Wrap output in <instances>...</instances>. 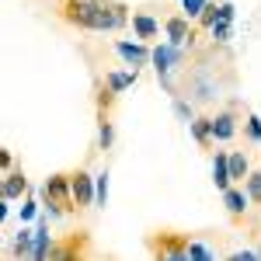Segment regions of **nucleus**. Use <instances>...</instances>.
<instances>
[{
	"instance_id": "f257e3e1",
	"label": "nucleus",
	"mask_w": 261,
	"mask_h": 261,
	"mask_svg": "<svg viewBox=\"0 0 261 261\" xmlns=\"http://www.w3.org/2000/svg\"><path fill=\"white\" fill-rule=\"evenodd\" d=\"M60 18L73 28H84V32H115L133 21L125 14V7L115 0H63Z\"/></svg>"
},
{
	"instance_id": "393cba45",
	"label": "nucleus",
	"mask_w": 261,
	"mask_h": 261,
	"mask_svg": "<svg viewBox=\"0 0 261 261\" xmlns=\"http://www.w3.org/2000/svg\"><path fill=\"white\" fill-rule=\"evenodd\" d=\"M185 7V18H202V11L209 7V0H181Z\"/></svg>"
},
{
	"instance_id": "bb28decb",
	"label": "nucleus",
	"mask_w": 261,
	"mask_h": 261,
	"mask_svg": "<svg viewBox=\"0 0 261 261\" xmlns=\"http://www.w3.org/2000/svg\"><path fill=\"white\" fill-rule=\"evenodd\" d=\"M35 216H39V202H35V199H28L24 205H21V223L35 220Z\"/></svg>"
},
{
	"instance_id": "aec40b11",
	"label": "nucleus",
	"mask_w": 261,
	"mask_h": 261,
	"mask_svg": "<svg viewBox=\"0 0 261 261\" xmlns=\"http://www.w3.org/2000/svg\"><path fill=\"white\" fill-rule=\"evenodd\" d=\"M94 205L98 209L108 205V171H101L98 178H94Z\"/></svg>"
},
{
	"instance_id": "cd10ccee",
	"label": "nucleus",
	"mask_w": 261,
	"mask_h": 261,
	"mask_svg": "<svg viewBox=\"0 0 261 261\" xmlns=\"http://www.w3.org/2000/svg\"><path fill=\"white\" fill-rule=\"evenodd\" d=\"M216 18H220V7H216V4H209V7H205V11H202V24H205V28H213V24H216Z\"/></svg>"
},
{
	"instance_id": "1a4fd4ad",
	"label": "nucleus",
	"mask_w": 261,
	"mask_h": 261,
	"mask_svg": "<svg viewBox=\"0 0 261 261\" xmlns=\"http://www.w3.org/2000/svg\"><path fill=\"white\" fill-rule=\"evenodd\" d=\"M53 237H49V213L39 216V226H35V247H32V258L28 261H49V251H53Z\"/></svg>"
},
{
	"instance_id": "a878e982",
	"label": "nucleus",
	"mask_w": 261,
	"mask_h": 261,
	"mask_svg": "<svg viewBox=\"0 0 261 261\" xmlns=\"http://www.w3.org/2000/svg\"><path fill=\"white\" fill-rule=\"evenodd\" d=\"M174 115H178L181 122H188V125L195 122V112H192V105H188L185 98H174Z\"/></svg>"
},
{
	"instance_id": "a211bd4d",
	"label": "nucleus",
	"mask_w": 261,
	"mask_h": 261,
	"mask_svg": "<svg viewBox=\"0 0 261 261\" xmlns=\"http://www.w3.org/2000/svg\"><path fill=\"white\" fill-rule=\"evenodd\" d=\"M188 129H192V136H195L199 146H209L213 143V119H195Z\"/></svg>"
},
{
	"instance_id": "f3484780",
	"label": "nucleus",
	"mask_w": 261,
	"mask_h": 261,
	"mask_svg": "<svg viewBox=\"0 0 261 261\" xmlns=\"http://www.w3.org/2000/svg\"><path fill=\"white\" fill-rule=\"evenodd\" d=\"M32 247H35V230H28V226H21L18 233H14V258H32Z\"/></svg>"
},
{
	"instance_id": "dca6fc26",
	"label": "nucleus",
	"mask_w": 261,
	"mask_h": 261,
	"mask_svg": "<svg viewBox=\"0 0 261 261\" xmlns=\"http://www.w3.org/2000/svg\"><path fill=\"white\" fill-rule=\"evenodd\" d=\"M247 192H244V188H226V192H223V205H226V213H230V216H244V213H247Z\"/></svg>"
},
{
	"instance_id": "7c9ffc66",
	"label": "nucleus",
	"mask_w": 261,
	"mask_h": 261,
	"mask_svg": "<svg viewBox=\"0 0 261 261\" xmlns=\"http://www.w3.org/2000/svg\"><path fill=\"white\" fill-rule=\"evenodd\" d=\"M14 261H24V258H14Z\"/></svg>"
},
{
	"instance_id": "9b49d317",
	"label": "nucleus",
	"mask_w": 261,
	"mask_h": 261,
	"mask_svg": "<svg viewBox=\"0 0 261 261\" xmlns=\"http://www.w3.org/2000/svg\"><path fill=\"white\" fill-rule=\"evenodd\" d=\"M213 185H216V192H226V188H233V178H230V153H216L213 157Z\"/></svg>"
},
{
	"instance_id": "20e7f679",
	"label": "nucleus",
	"mask_w": 261,
	"mask_h": 261,
	"mask_svg": "<svg viewBox=\"0 0 261 261\" xmlns=\"http://www.w3.org/2000/svg\"><path fill=\"white\" fill-rule=\"evenodd\" d=\"M153 70H157V77H171V70L185 63V49L178 45H171V42H161L157 49H153Z\"/></svg>"
},
{
	"instance_id": "39448f33",
	"label": "nucleus",
	"mask_w": 261,
	"mask_h": 261,
	"mask_svg": "<svg viewBox=\"0 0 261 261\" xmlns=\"http://www.w3.org/2000/svg\"><path fill=\"white\" fill-rule=\"evenodd\" d=\"M115 53H119L122 60H125V66L129 70H140V66H146V63L153 60V53L143 45V42H125V39H115Z\"/></svg>"
},
{
	"instance_id": "4468645a",
	"label": "nucleus",
	"mask_w": 261,
	"mask_h": 261,
	"mask_svg": "<svg viewBox=\"0 0 261 261\" xmlns=\"http://www.w3.org/2000/svg\"><path fill=\"white\" fill-rule=\"evenodd\" d=\"M230 21H233V4H220V18L209 28L213 42H230Z\"/></svg>"
},
{
	"instance_id": "4be33fe9",
	"label": "nucleus",
	"mask_w": 261,
	"mask_h": 261,
	"mask_svg": "<svg viewBox=\"0 0 261 261\" xmlns=\"http://www.w3.org/2000/svg\"><path fill=\"white\" fill-rule=\"evenodd\" d=\"M98 143H101V150H108L115 143V125L108 119H101V125H98Z\"/></svg>"
},
{
	"instance_id": "412c9836",
	"label": "nucleus",
	"mask_w": 261,
	"mask_h": 261,
	"mask_svg": "<svg viewBox=\"0 0 261 261\" xmlns=\"http://www.w3.org/2000/svg\"><path fill=\"white\" fill-rule=\"evenodd\" d=\"M244 192H247V199H251V202H258V205H261V174H258V171H251V174L244 178Z\"/></svg>"
},
{
	"instance_id": "c756f323",
	"label": "nucleus",
	"mask_w": 261,
	"mask_h": 261,
	"mask_svg": "<svg viewBox=\"0 0 261 261\" xmlns=\"http://www.w3.org/2000/svg\"><path fill=\"white\" fill-rule=\"evenodd\" d=\"M0 167H4V174H11V150H0Z\"/></svg>"
},
{
	"instance_id": "5701e85b",
	"label": "nucleus",
	"mask_w": 261,
	"mask_h": 261,
	"mask_svg": "<svg viewBox=\"0 0 261 261\" xmlns=\"http://www.w3.org/2000/svg\"><path fill=\"white\" fill-rule=\"evenodd\" d=\"M188 258H192V261H216V258H213V251H209L202 241H192V244H188Z\"/></svg>"
},
{
	"instance_id": "ddd939ff",
	"label": "nucleus",
	"mask_w": 261,
	"mask_h": 261,
	"mask_svg": "<svg viewBox=\"0 0 261 261\" xmlns=\"http://www.w3.org/2000/svg\"><path fill=\"white\" fill-rule=\"evenodd\" d=\"M136 81H140V70H112V73L105 77V87H108L112 94H122V91H129Z\"/></svg>"
},
{
	"instance_id": "6ab92c4d",
	"label": "nucleus",
	"mask_w": 261,
	"mask_h": 261,
	"mask_svg": "<svg viewBox=\"0 0 261 261\" xmlns=\"http://www.w3.org/2000/svg\"><path fill=\"white\" fill-rule=\"evenodd\" d=\"M247 174H251L247 157H244V153H230V178H233V181H244Z\"/></svg>"
},
{
	"instance_id": "b1692460",
	"label": "nucleus",
	"mask_w": 261,
	"mask_h": 261,
	"mask_svg": "<svg viewBox=\"0 0 261 261\" xmlns=\"http://www.w3.org/2000/svg\"><path fill=\"white\" fill-rule=\"evenodd\" d=\"M244 133H247V140H251V143H261V119L254 115V112L247 115V122H244Z\"/></svg>"
},
{
	"instance_id": "7ed1b4c3",
	"label": "nucleus",
	"mask_w": 261,
	"mask_h": 261,
	"mask_svg": "<svg viewBox=\"0 0 261 261\" xmlns=\"http://www.w3.org/2000/svg\"><path fill=\"white\" fill-rule=\"evenodd\" d=\"M150 251H153V261H192L188 258V237L185 233H174V230H157L150 237Z\"/></svg>"
},
{
	"instance_id": "f8f14e48",
	"label": "nucleus",
	"mask_w": 261,
	"mask_h": 261,
	"mask_svg": "<svg viewBox=\"0 0 261 261\" xmlns=\"http://www.w3.org/2000/svg\"><path fill=\"white\" fill-rule=\"evenodd\" d=\"M28 192V178L21 174V171H11V174H4V181H0V199H21Z\"/></svg>"
},
{
	"instance_id": "0eeeda50",
	"label": "nucleus",
	"mask_w": 261,
	"mask_h": 261,
	"mask_svg": "<svg viewBox=\"0 0 261 261\" xmlns=\"http://www.w3.org/2000/svg\"><path fill=\"white\" fill-rule=\"evenodd\" d=\"M70 185H73V205H77V209L94 205V178H91L87 171H73V174H70Z\"/></svg>"
},
{
	"instance_id": "6e6552de",
	"label": "nucleus",
	"mask_w": 261,
	"mask_h": 261,
	"mask_svg": "<svg viewBox=\"0 0 261 261\" xmlns=\"http://www.w3.org/2000/svg\"><path fill=\"white\" fill-rule=\"evenodd\" d=\"M84 244H87L84 233H73V237H66V241H56V244H53V251H49V261H84L81 258Z\"/></svg>"
},
{
	"instance_id": "9d476101",
	"label": "nucleus",
	"mask_w": 261,
	"mask_h": 261,
	"mask_svg": "<svg viewBox=\"0 0 261 261\" xmlns=\"http://www.w3.org/2000/svg\"><path fill=\"white\" fill-rule=\"evenodd\" d=\"M233 133H237V119H233V112H216V115H213V143L233 140Z\"/></svg>"
},
{
	"instance_id": "f03ea898",
	"label": "nucleus",
	"mask_w": 261,
	"mask_h": 261,
	"mask_svg": "<svg viewBox=\"0 0 261 261\" xmlns=\"http://www.w3.org/2000/svg\"><path fill=\"white\" fill-rule=\"evenodd\" d=\"M39 202L45 205V213L49 216H66V213H73L77 205H73V185H70V174H49V178L42 181L39 188Z\"/></svg>"
},
{
	"instance_id": "423d86ee",
	"label": "nucleus",
	"mask_w": 261,
	"mask_h": 261,
	"mask_svg": "<svg viewBox=\"0 0 261 261\" xmlns=\"http://www.w3.org/2000/svg\"><path fill=\"white\" fill-rule=\"evenodd\" d=\"M164 35H167L171 45H178V49L192 45V39H195V32L188 28V18H185V14H174V18L164 21Z\"/></svg>"
},
{
	"instance_id": "2eb2a0df",
	"label": "nucleus",
	"mask_w": 261,
	"mask_h": 261,
	"mask_svg": "<svg viewBox=\"0 0 261 261\" xmlns=\"http://www.w3.org/2000/svg\"><path fill=\"white\" fill-rule=\"evenodd\" d=\"M133 32H136V39L146 42V39H157V35H161V24L150 18V14L136 11V14H133Z\"/></svg>"
},
{
	"instance_id": "c85d7f7f",
	"label": "nucleus",
	"mask_w": 261,
	"mask_h": 261,
	"mask_svg": "<svg viewBox=\"0 0 261 261\" xmlns=\"http://www.w3.org/2000/svg\"><path fill=\"white\" fill-rule=\"evenodd\" d=\"M226 261H261L258 251H237V254H230Z\"/></svg>"
}]
</instances>
